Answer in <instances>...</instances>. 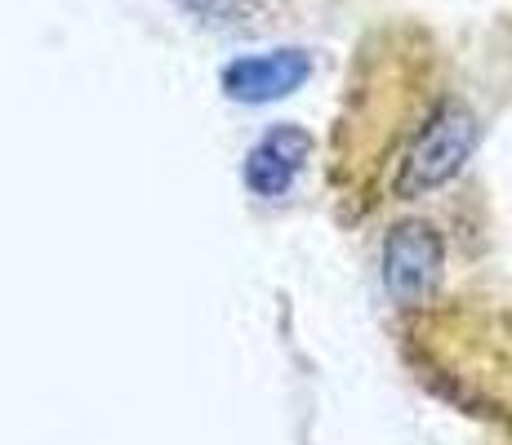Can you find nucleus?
<instances>
[{"instance_id": "f257e3e1", "label": "nucleus", "mask_w": 512, "mask_h": 445, "mask_svg": "<svg viewBox=\"0 0 512 445\" xmlns=\"http://www.w3.org/2000/svg\"><path fill=\"white\" fill-rule=\"evenodd\" d=\"M472 147H477V121H472V112L459 103H446L419 130L415 143H410L401 174H397V196H423L432 187H441L472 156Z\"/></svg>"}, {"instance_id": "f03ea898", "label": "nucleus", "mask_w": 512, "mask_h": 445, "mask_svg": "<svg viewBox=\"0 0 512 445\" xmlns=\"http://www.w3.org/2000/svg\"><path fill=\"white\" fill-rule=\"evenodd\" d=\"M308 76L312 58L303 49H272V54L236 58L223 72V89H228V98H241V103H272V98L294 94Z\"/></svg>"}, {"instance_id": "7ed1b4c3", "label": "nucleus", "mask_w": 512, "mask_h": 445, "mask_svg": "<svg viewBox=\"0 0 512 445\" xmlns=\"http://www.w3.org/2000/svg\"><path fill=\"white\" fill-rule=\"evenodd\" d=\"M441 272V236L423 223L397 227L383 250V281H388L392 299L415 303Z\"/></svg>"}, {"instance_id": "20e7f679", "label": "nucleus", "mask_w": 512, "mask_h": 445, "mask_svg": "<svg viewBox=\"0 0 512 445\" xmlns=\"http://www.w3.org/2000/svg\"><path fill=\"white\" fill-rule=\"evenodd\" d=\"M308 134L294 130V125H277L268 138H263L259 147L250 152V161H245V183H250V192L259 196H281L285 187L294 183V174L303 170V161H308Z\"/></svg>"}, {"instance_id": "39448f33", "label": "nucleus", "mask_w": 512, "mask_h": 445, "mask_svg": "<svg viewBox=\"0 0 512 445\" xmlns=\"http://www.w3.org/2000/svg\"><path fill=\"white\" fill-rule=\"evenodd\" d=\"M187 14L196 23H210V27H232V23H245L254 14L250 0H179Z\"/></svg>"}]
</instances>
